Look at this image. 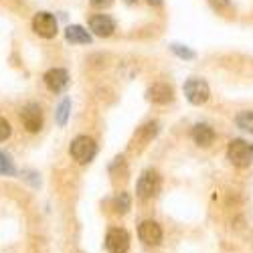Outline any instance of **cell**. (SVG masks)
<instances>
[{"label":"cell","instance_id":"obj_1","mask_svg":"<svg viewBox=\"0 0 253 253\" xmlns=\"http://www.w3.org/2000/svg\"><path fill=\"white\" fill-rule=\"evenodd\" d=\"M227 158L237 168H247L253 162V144L245 140H231L227 146Z\"/></svg>","mask_w":253,"mask_h":253},{"label":"cell","instance_id":"obj_2","mask_svg":"<svg viewBox=\"0 0 253 253\" xmlns=\"http://www.w3.org/2000/svg\"><path fill=\"white\" fill-rule=\"evenodd\" d=\"M71 156L79 162V164H87L93 160L95 152H97V146L91 138L87 136H77L73 142H71V148H69Z\"/></svg>","mask_w":253,"mask_h":253},{"label":"cell","instance_id":"obj_3","mask_svg":"<svg viewBox=\"0 0 253 253\" xmlns=\"http://www.w3.org/2000/svg\"><path fill=\"white\" fill-rule=\"evenodd\" d=\"M160 191V174L156 170H144L142 176L138 178V186L136 193L142 201H148L152 197H156Z\"/></svg>","mask_w":253,"mask_h":253},{"label":"cell","instance_id":"obj_4","mask_svg":"<svg viewBox=\"0 0 253 253\" xmlns=\"http://www.w3.org/2000/svg\"><path fill=\"white\" fill-rule=\"evenodd\" d=\"M184 95L186 99L191 101L193 105H203L209 95H211V89L207 85V81L205 79H199V77H193V79H188L184 83Z\"/></svg>","mask_w":253,"mask_h":253},{"label":"cell","instance_id":"obj_5","mask_svg":"<svg viewBox=\"0 0 253 253\" xmlns=\"http://www.w3.org/2000/svg\"><path fill=\"white\" fill-rule=\"evenodd\" d=\"M105 247L110 253H128L130 249V235L126 229L114 227L108 231V237H105Z\"/></svg>","mask_w":253,"mask_h":253},{"label":"cell","instance_id":"obj_6","mask_svg":"<svg viewBox=\"0 0 253 253\" xmlns=\"http://www.w3.org/2000/svg\"><path fill=\"white\" fill-rule=\"evenodd\" d=\"M33 31L43 39H53L57 35V18L49 12H37L33 18Z\"/></svg>","mask_w":253,"mask_h":253},{"label":"cell","instance_id":"obj_7","mask_svg":"<svg viewBox=\"0 0 253 253\" xmlns=\"http://www.w3.org/2000/svg\"><path fill=\"white\" fill-rule=\"evenodd\" d=\"M20 120H23V126L31 134L43 128V114H41V108L37 103H27L23 112H20Z\"/></svg>","mask_w":253,"mask_h":253},{"label":"cell","instance_id":"obj_8","mask_svg":"<svg viewBox=\"0 0 253 253\" xmlns=\"http://www.w3.org/2000/svg\"><path fill=\"white\" fill-rule=\"evenodd\" d=\"M138 235L146 245H158L162 241V229L156 221H142L138 227Z\"/></svg>","mask_w":253,"mask_h":253},{"label":"cell","instance_id":"obj_9","mask_svg":"<svg viewBox=\"0 0 253 253\" xmlns=\"http://www.w3.org/2000/svg\"><path fill=\"white\" fill-rule=\"evenodd\" d=\"M45 85L53 93H61L69 85V73L65 69H51L45 73Z\"/></svg>","mask_w":253,"mask_h":253},{"label":"cell","instance_id":"obj_10","mask_svg":"<svg viewBox=\"0 0 253 253\" xmlns=\"http://www.w3.org/2000/svg\"><path fill=\"white\" fill-rule=\"evenodd\" d=\"M89 29L97 37H110L116 31V23H114V18L108 16V14H95V16L89 18Z\"/></svg>","mask_w":253,"mask_h":253},{"label":"cell","instance_id":"obj_11","mask_svg":"<svg viewBox=\"0 0 253 253\" xmlns=\"http://www.w3.org/2000/svg\"><path fill=\"white\" fill-rule=\"evenodd\" d=\"M148 99L152 103H158V105H164L168 101H172V87L168 83H154V85L148 89Z\"/></svg>","mask_w":253,"mask_h":253},{"label":"cell","instance_id":"obj_12","mask_svg":"<svg viewBox=\"0 0 253 253\" xmlns=\"http://www.w3.org/2000/svg\"><path fill=\"white\" fill-rule=\"evenodd\" d=\"M191 136H193L195 144L205 146L207 148V146H211L213 140H215V130L211 128V126H207V124H197L193 128V132H191Z\"/></svg>","mask_w":253,"mask_h":253},{"label":"cell","instance_id":"obj_13","mask_svg":"<svg viewBox=\"0 0 253 253\" xmlns=\"http://www.w3.org/2000/svg\"><path fill=\"white\" fill-rule=\"evenodd\" d=\"M65 39L75 45H89L91 43V35L79 25H69L65 29Z\"/></svg>","mask_w":253,"mask_h":253},{"label":"cell","instance_id":"obj_14","mask_svg":"<svg viewBox=\"0 0 253 253\" xmlns=\"http://www.w3.org/2000/svg\"><path fill=\"white\" fill-rule=\"evenodd\" d=\"M156 134H158V124L156 122H148V124H144L142 128L136 132L134 142H140V146H144V144H148Z\"/></svg>","mask_w":253,"mask_h":253},{"label":"cell","instance_id":"obj_15","mask_svg":"<svg viewBox=\"0 0 253 253\" xmlns=\"http://www.w3.org/2000/svg\"><path fill=\"white\" fill-rule=\"evenodd\" d=\"M69 112H71V99H63L61 103H59V108H57V114H55V120H57V124L61 126H65L67 124V118H69Z\"/></svg>","mask_w":253,"mask_h":253},{"label":"cell","instance_id":"obj_16","mask_svg":"<svg viewBox=\"0 0 253 253\" xmlns=\"http://www.w3.org/2000/svg\"><path fill=\"white\" fill-rule=\"evenodd\" d=\"M235 124H237V128L253 134V112H241L237 118H235Z\"/></svg>","mask_w":253,"mask_h":253},{"label":"cell","instance_id":"obj_17","mask_svg":"<svg viewBox=\"0 0 253 253\" xmlns=\"http://www.w3.org/2000/svg\"><path fill=\"white\" fill-rule=\"evenodd\" d=\"M114 207H116V211H118L120 215L128 213V209H130V195L128 193H120L118 199H116V203H114Z\"/></svg>","mask_w":253,"mask_h":253},{"label":"cell","instance_id":"obj_18","mask_svg":"<svg viewBox=\"0 0 253 253\" xmlns=\"http://www.w3.org/2000/svg\"><path fill=\"white\" fill-rule=\"evenodd\" d=\"M0 174H14V164L2 150H0Z\"/></svg>","mask_w":253,"mask_h":253},{"label":"cell","instance_id":"obj_19","mask_svg":"<svg viewBox=\"0 0 253 253\" xmlns=\"http://www.w3.org/2000/svg\"><path fill=\"white\" fill-rule=\"evenodd\" d=\"M170 49H172V53L174 55H178L180 59H195L197 55H195V51H191L188 47H184V45H178V43H172L170 45Z\"/></svg>","mask_w":253,"mask_h":253},{"label":"cell","instance_id":"obj_20","mask_svg":"<svg viewBox=\"0 0 253 253\" xmlns=\"http://www.w3.org/2000/svg\"><path fill=\"white\" fill-rule=\"evenodd\" d=\"M10 132H12L10 124H8L4 118H0V142H2V140H6V138L10 136Z\"/></svg>","mask_w":253,"mask_h":253},{"label":"cell","instance_id":"obj_21","mask_svg":"<svg viewBox=\"0 0 253 253\" xmlns=\"http://www.w3.org/2000/svg\"><path fill=\"white\" fill-rule=\"evenodd\" d=\"M89 2H91V6H95V8H108V6H112L114 0H89Z\"/></svg>","mask_w":253,"mask_h":253},{"label":"cell","instance_id":"obj_22","mask_svg":"<svg viewBox=\"0 0 253 253\" xmlns=\"http://www.w3.org/2000/svg\"><path fill=\"white\" fill-rule=\"evenodd\" d=\"M213 4L217 6V8H229V0H213Z\"/></svg>","mask_w":253,"mask_h":253},{"label":"cell","instance_id":"obj_23","mask_svg":"<svg viewBox=\"0 0 253 253\" xmlns=\"http://www.w3.org/2000/svg\"><path fill=\"white\" fill-rule=\"evenodd\" d=\"M148 4H154V6H160L162 4V0H146Z\"/></svg>","mask_w":253,"mask_h":253},{"label":"cell","instance_id":"obj_24","mask_svg":"<svg viewBox=\"0 0 253 253\" xmlns=\"http://www.w3.org/2000/svg\"><path fill=\"white\" fill-rule=\"evenodd\" d=\"M128 4H136V2H140V0H126Z\"/></svg>","mask_w":253,"mask_h":253}]
</instances>
